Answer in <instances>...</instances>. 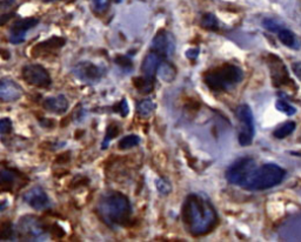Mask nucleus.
<instances>
[{
	"label": "nucleus",
	"mask_w": 301,
	"mask_h": 242,
	"mask_svg": "<svg viewBox=\"0 0 301 242\" xmlns=\"http://www.w3.org/2000/svg\"><path fill=\"white\" fill-rule=\"evenodd\" d=\"M181 215L187 232L196 238L211 233L219 222L215 207L202 193H192L186 196Z\"/></svg>",
	"instance_id": "1"
},
{
	"label": "nucleus",
	"mask_w": 301,
	"mask_h": 242,
	"mask_svg": "<svg viewBox=\"0 0 301 242\" xmlns=\"http://www.w3.org/2000/svg\"><path fill=\"white\" fill-rule=\"evenodd\" d=\"M99 218L108 227L120 228L130 224L132 206L128 197L117 191L106 192L97 205Z\"/></svg>",
	"instance_id": "2"
},
{
	"label": "nucleus",
	"mask_w": 301,
	"mask_h": 242,
	"mask_svg": "<svg viewBox=\"0 0 301 242\" xmlns=\"http://www.w3.org/2000/svg\"><path fill=\"white\" fill-rule=\"evenodd\" d=\"M244 79V72L239 66L225 64L212 68L203 74V83L215 93L228 92Z\"/></svg>",
	"instance_id": "3"
},
{
	"label": "nucleus",
	"mask_w": 301,
	"mask_h": 242,
	"mask_svg": "<svg viewBox=\"0 0 301 242\" xmlns=\"http://www.w3.org/2000/svg\"><path fill=\"white\" fill-rule=\"evenodd\" d=\"M286 177V171L275 163H265L256 167L245 186L247 191H265L278 186Z\"/></svg>",
	"instance_id": "4"
},
{
	"label": "nucleus",
	"mask_w": 301,
	"mask_h": 242,
	"mask_svg": "<svg viewBox=\"0 0 301 242\" xmlns=\"http://www.w3.org/2000/svg\"><path fill=\"white\" fill-rule=\"evenodd\" d=\"M255 169L256 163L254 159L250 156H244L232 163L226 171L225 177L230 184L245 188Z\"/></svg>",
	"instance_id": "5"
},
{
	"label": "nucleus",
	"mask_w": 301,
	"mask_h": 242,
	"mask_svg": "<svg viewBox=\"0 0 301 242\" xmlns=\"http://www.w3.org/2000/svg\"><path fill=\"white\" fill-rule=\"evenodd\" d=\"M17 234L19 238L26 241H43L46 240L47 228L40 218L25 215L18 222Z\"/></svg>",
	"instance_id": "6"
},
{
	"label": "nucleus",
	"mask_w": 301,
	"mask_h": 242,
	"mask_svg": "<svg viewBox=\"0 0 301 242\" xmlns=\"http://www.w3.org/2000/svg\"><path fill=\"white\" fill-rule=\"evenodd\" d=\"M235 115L239 120V135H238V141L240 146L246 147L252 144L254 134H255V128H254V118L253 112L249 105L243 103L238 106L235 109Z\"/></svg>",
	"instance_id": "7"
},
{
	"label": "nucleus",
	"mask_w": 301,
	"mask_h": 242,
	"mask_svg": "<svg viewBox=\"0 0 301 242\" xmlns=\"http://www.w3.org/2000/svg\"><path fill=\"white\" fill-rule=\"evenodd\" d=\"M21 77L31 86L38 89H49L52 84L51 75L42 65L30 64L24 66Z\"/></svg>",
	"instance_id": "8"
},
{
	"label": "nucleus",
	"mask_w": 301,
	"mask_h": 242,
	"mask_svg": "<svg viewBox=\"0 0 301 242\" xmlns=\"http://www.w3.org/2000/svg\"><path fill=\"white\" fill-rule=\"evenodd\" d=\"M105 73V67H100V66L90 61H81L73 67L74 77L86 85H94L99 83Z\"/></svg>",
	"instance_id": "9"
},
{
	"label": "nucleus",
	"mask_w": 301,
	"mask_h": 242,
	"mask_svg": "<svg viewBox=\"0 0 301 242\" xmlns=\"http://www.w3.org/2000/svg\"><path fill=\"white\" fill-rule=\"evenodd\" d=\"M38 24H39V19L37 18H25L14 21L9 27V43L13 45L23 44L28 31L36 27Z\"/></svg>",
	"instance_id": "10"
},
{
	"label": "nucleus",
	"mask_w": 301,
	"mask_h": 242,
	"mask_svg": "<svg viewBox=\"0 0 301 242\" xmlns=\"http://www.w3.org/2000/svg\"><path fill=\"white\" fill-rule=\"evenodd\" d=\"M150 49L158 52L164 58H168L174 53L175 49V42L174 38L167 31H159L153 38L152 44H150Z\"/></svg>",
	"instance_id": "11"
},
{
	"label": "nucleus",
	"mask_w": 301,
	"mask_h": 242,
	"mask_svg": "<svg viewBox=\"0 0 301 242\" xmlns=\"http://www.w3.org/2000/svg\"><path fill=\"white\" fill-rule=\"evenodd\" d=\"M23 200L25 203H27L28 206L37 210L47 209L51 206L50 197L47 196L45 191L40 186H34L30 188L26 193H24Z\"/></svg>",
	"instance_id": "12"
},
{
	"label": "nucleus",
	"mask_w": 301,
	"mask_h": 242,
	"mask_svg": "<svg viewBox=\"0 0 301 242\" xmlns=\"http://www.w3.org/2000/svg\"><path fill=\"white\" fill-rule=\"evenodd\" d=\"M24 91L19 84L8 78H2L0 83V98L4 102L17 101L23 97Z\"/></svg>",
	"instance_id": "13"
},
{
	"label": "nucleus",
	"mask_w": 301,
	"mask_h": 242,
	"mask_svg": "<svg viewBox=\"0 0 301 242\" xmlns=\"http://www.w3.org/2000/svg\"><path fill=\"white\" fill-rule=\"evenodd\" d=\"M165 60V58L161 54H159L158 52L150 51L147 53L145 58H144L143 65H141V71H143L144 77L147 79L154 81V77L158 73L159 66L161 65V62Z\"/></svg>",
	"instance_id": "14"
},
{
	"label": "nucleus",
	"mask_w": 301,
	"mask_h": 242,
	"mask_svg": "<svg viewBox=\"0 0 301 242\" xmlns=\"http://www.w3.org/2000/svg\"><path fill=\"white\" fill-rule=\"evenodd\" d=\"M66 44V40L64 38L60 37H52L49 40L40 43L39 45H37L33 48L32 54L34 56H43V55H49L50 53H53L58 49H60L62 46Z\"/></svg>",
	"instance_id": "15"
},
{
	"label": "nucleus",
	"mask_w": 301,
	"mask_h": 242,
	"mask_svg": "<svg viewBox=\"0 0 301 242\" xmlns=\"http://www.w3.org/2000/svg\"><path fill=\"white\" fill-rule=\"evenodd\" d=\"M44 108L47 112L54 113V114H64L67 112L68 106L70 102L66 99L65 96H56V97H51V98H47L43 103Z\"/></svg>",
	"instance_id": "16"
},
{
	"label": "nucleus",
	"mask_w": 301,
	"mask_h": 242,
	"mask_svg": "<svg viewBox=\"0 0 301 242\" xmlns=\"http://www.w3.org/2000/svg\"><path fill=\"white\" fill-rule=\"evenodd\" d=\"M19 177L20 174L11 169H2L1 171V190L2 191H13L14 187H20L19 185Z\"/></svg>",
	"instance_id": "17"
},
{
	"label": "nucleus",
	"mask_w": 301,
	"mask_h": 242,
	"mask_svg": "<svg viewBox=\"0 0 301 242\" xmlns=\"http://www.w3.org/2000/svg\"><path fill=\"white\" fill-rule=\"evenodd\" d=\"M278 38L285 46L290 47V48L299 49L301 47L300 40L298 39V37L296 36V34L292 32L291 30H288V28L282 27L281 30L278 32Z\"/></svg>",
	"instance_id": "18"
},
{
	"label": "nucleus",
	"mask_w": 301,
	"mask_h": 242,
	"mask_svg": "<svg viewBox=\"0 0 301 242\" xmlns=\"http://www.w3.org/2000/svg\"><path fill=\"white\" fill-rule=\"evenodd\" d=\"M156 74L161 78V80L166 81V83H171V81H173L175 79L177 70H175V67L171 64V62H167L164 60L161 62V65L159 66L158 73Z\"/></svg>",
	"instance_id": "19"
},
{
	"label": "nucleus",
	"mask_w": 301,
	"mask_h": 242,
	"mask_svg": "<svg viewBox=\"0 0 301 242\" xmlns=\"http://www.w3.org/2000/svg\"><path fill=\"white\" fill-rule=\"evenodd\" d=\"M155 111V103L150 99H144L137 103V113L141 118H150Z\"/></svg>",
	"instance_id": "20"
},
{
	"label": "nucleus",
	"mask_w": 301,
	"mask_h": 242,
	"mask_svg": "<svg viewBox=\"0 0 301 242\" xmlns=\"http://www.w3.org/2000/svg\"><path fill=\"white\" fill-rule=\"evenodd\" d=\"M133 84L136 86V89L143 94L150 93L153 91V87H154V81L147 79L145 77L137 78V79H134Z\"/></svg>",
	"instance_id": "21"
},
{
	"label": "nucleus",
	"mask_w": 301,
	"mask_h": 242,
	"mask_svg": "<svg viewBox=\"0 0 301 242\" xmlns=\"http://www.w3.org/2000/svg\"><path fill=\"white\" fill-rule=\"evenodd\" d=\"M200 25L205 30L212 31V32H216L219 30V20L213 13L203 14L201 20H200Z\"/></svg>",
	"instance_id": "22"
},
{
	"label": "nucleus",
	"mask_w": 301,
	"mask_h": 242,
	"mask_svg": "<svg viewBox=\"0 0 301 242\" xmlns=\"http://www.w3.org/2000/svg\"><path fill=\"white\" fill-rule=\"evenodd\" d=\"M294 130H296V122L287 121L273 132V135H274L277 139H284V138H286L290 134L293 133Z\"/></svg>",
	"instance_id": "23"
},
{
	"label": "nucleus",
	"mask_w": 301,
	"mask_h": 242,
	"mask_svg": "<svg viewBox=\"0 0 301 242\" xmlns=\"http://www.w3.org/2000/svg\"><path fill=\"white\" fill-rule=\"evenodd\" d=\"M0 5H1V25H4L14 15L12 7L15 5V0H0Z\"/></svg>",
	"instance_id": "24"
},
{
	"label": "nucleus",
	"mask_w": 301,
	"mask_h": 242,
	"mask_svg": "<svg viewBox=\"0 0 301 242\" xmlns=\"http://www.w3.org/2000/svg\"><path fill=\"white\" fill-rule=\"evenodd\" d=\"M140 138L138 137L136 134H130L126 135V137H124L122 139L119 141L118 147L119 149L122 150H126V149H131L133 148V147H137L138 145L140 144Z\"/></svg>",
	"instance_id": "25"
},
{
	"label": "nucleus",
	"mask_w": 301,
	"mask_h": 242,
	"mask_svg": "<svg viewBox=\"0 0 301 242\" xmlns=\"http://www.w3.org/2000/svg\"><path fill=\"white\" fill-rule=\"evenodd\" d=\"M119 132H120V130H119V127L117 125L114 124H111L107 127V130H106V134H105V139L102 140V145H101V149H106L108 147V145L111 141L114 139L115 137L119 134Z\"/></svg>",
	"instance_id": "26"
},
{
	"label": "nucleus",
	"mask_w": 301,
	"mask_h": 242,
	"mask_svg": "<svg viewBox=\"0 0 301 242\" xmlns=\"http://www.w3.org/2000/svg\"><path fill=\"white\" fill-rule=\"evenodd\" d=\"M115 62H117V65L121 70L126 72L133 70V62H132V60L127 55H117L115 56Z\"/></svg>",
	"instance_id": "27"
},
{
	"label": "nucleus",
	"mask_w": 301,
	"mask_h": 242,
	"mask_svg": "<svg viewBox=\"0 0 301 242\" xmlns=\"http://www.w3.org/2000/svg\"><path fill=\"white\" fill-rule=\"evenodd\" d=\"M275 108L278 109L279 112L284 113V114L286 115H293L296 114L297 109L293 107V106H291L290 103L285 101V100H278L277 102H275Z\"/></svg>",
	"instance_id": "28"
},
{
	"label": "nucleus",
	"mask_w": 301,
	"mask_h": 242,
	"mask_svg": "<svg viewBox=\"0 0 301 242\" xmlns=\"http://www.w3.org/2000/svg\"><path fill=\"white\" fill-rule=\"evenodd\" d=\"M14 237V228L12 227L11 222H4L0 228V239L1 240H8Z\"/></svg>",
	"instance_id": "29"
},
{
	"label": "nucleus",
	"mask_w": 301,
	"mask_h": 242,
	"mask_svg": "<svg viewBox=\"0 0 301 242\" xmlns=\"http://www.w3.org/2000/svg\"><path fill=\"white\" fill-rule=\"evenodd\" d=\"M262 26L265 27L266 30H268L269 32H275V33H278L279 31L282 28V25L279 23V21L274 20V19H271V18L263 19Z\"/></svg>",
	"instance_id": "30"
},
{
	"label": "nucleus",
	"mask_w": 301,
	"mask_h": 242,
	"mask_svg": "<svg viewBox=\"0 0 301 242\" xmlns=\"http://www.w3.org/2000/svg\"><path fill=\"white\" fill-rule=\"evenodd\" d=\"M155 186L156 190L161 195H167L172 192V187L171 184L167 180H165V179H156L155 181Z\"/></svg>",
	"instance_id": "31"
},
{
	"label": "nucleus",
	"mask_w": 301,
	"mask_h": 242,
	"mask_svg": "<svg viewBox=\"0 0 301 242\" xmlns=\"http://www.w3.org/2000/svg\"><path fill=\"white\" fill-rule=\"evenodd\" d=\"M12 131V121L8 118H2L0 120V133L1 135H6Z\"/></svg>",
	"instance_id": "32"
},
{
	"label": "nucleus",
	"mask_w": 301,
	"mask_h": 242,
	"mask_svg": "<svg viewBox=\"0 0 301 242\" xmlns=\"http://www.w3.org/2000/svg\"><path fill=\"white\" fill-rule=\"evenodd\" d=\"M115 111L120 113L121 117H127L128 113H130V108H128V103L126 99H122L120 102H119V105L117 106V108H115Z\"/></svg>",
	"instance_id": "33"
},
{
	"label": "nucleus",
	"mask_w": 301,
	"mask_h": 242,
	"mask_svg": "<svg viewBox=\"0 0 301 242\" xmlns=\"http://www.w3.org/2000/svg\"><path fill=\"white\" fill-rule=\"evenodd\" d=\"M93 7L96 11L103 12L108 6V0H92Z\"/></svg>",
	"instance_id": "34"
},
{
	"label": "nucleus",
	"mask_w": 301,
	"mask_h": 242,
	"mask_svg": "<svg viewBox=\"0 0 301 242\" xmlns=\"http://www.w3.org/2000/svg\"><path fill=\"white\" fill-rule=\"evenodd\" d=\"M187 59H191V60H196V59L199 56V48H191L187 49L186 53H185Z\"/></svg>",
	"instance_id": "35"
},
{
	"label": "nucleus",
	"mask_w": 301,
	"mask_h": 242,
	"mask_svg": "<svg viewBox=\"0 0 301 242\" xmlns=\"http://www.w3.org/2000/svg\"><path fill=\"white\" fill-rule=\"evenodd\" d=\"M292 68H293V72L296 73V75L301 80V62H294L292 65Z\"/></svg>",
	"instance_id": "36"
},
{
	"label": "nucleus",
	"mask_w": 301,
	"mask_h": 242,
	"mask_svg": "<svg viewBox=\"0 0 301 242\" xmlns=\"http://www.w3.org/2000/svg\"><path fill=\"white\" fill-rule=\"evenodd\" d=\"M292 154H293V155H299V156H301V152H292Z\"/></svg>",
	"instance_id": "37"
},
{
	"label": "nucleus",
	"mask_w": 301,
	"mask_h": 242,
	"mask_svg": "<svg viewBox=\"0 0 301 242\" xmlns=\"http://www.w3.org/2000/svg\"><path fill=\"white\" fill-rule=\"evenodd\" d=\"M45 2H52V1H58V0H44Z\"/></svg>",
	"instance_id": "38"
},
{
	"label": "nucleus",
	"mask_w": 301,
	"mask_h": 242,
	"mask_svg": "<svg viewBox=\"0 0 301 242\" xmlns=\"http://www.w3.org/2000/svg\"><path fill=\"white\" fill-rule=\"evenodd\" d=\"M114 1H115V2H117V4H119V2H121V1H122V0H114Z\"/></svg>",
	"instance_id": "39"
}]
</instances>
